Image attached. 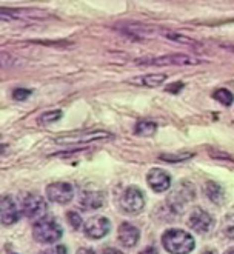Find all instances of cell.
<instances>
[{
  "label": "cell",
  "instance_id": "1",
  "mask_svg": "<svg viewBox=\"0 0 234 254\" xmlns=\"http://www.w3.org/2000/svg\"><path fill=\"white\" fill-rule=\"evenodd\" d=\"M162 244L170 254H189L194 247V237L183 230H168L162 236Z\"/></svg>",
  "mask_w": 234,
  "mask_h": 254
},
{
  "label": "cell",
  "instance_id": "2",
  "mask_svg": "<svg viewBox=\"0 0 234 254\" xmlns=\"http://www.w3.org/2000/svg\"><path fill=\"white\" fill-rule=\"evenodd\" d=\"M62 234H63V230L57 223V220L48 219V217L40 219L33 228V237L40 244L57 242L58 239L62 237Z\"/></svg>",
  "mask_w": 234,
  "mask_h": 254
},
{
  "label": "cell",
  "instance_id": "3",
  "mask_svg": "<svg viewBox=\"0 0 234 254\" xmlns=\"http://www.w3.org/2000/svg\"><path fill=\"white\" fill-rule=\"evenodd\" d=\"M113 134L108 131H79V132H71L65 134V136L56 137V143L58 145H80V143H90V142H97V140H105L111 139Z\"/></svg>",
  "mask_w": 234,
  "mask_h": 254
},
{
  "label": "cell",
  "instance_id": "4",
  "mask_svg": "<svg viewBox=\"0 0 234 254\" xmlns=\"http://www.w3.org/2000/svg\"><path fill=\"white\" fill-rule=\"evenodd\" d=\"M120 206H122L123 211L131 213V214L140 213L145 206L143 192L136 187H128L120 197Z\"/></svg>",
  "mask_w": 234,
  "mask_h": 254
},
{
  "label": "cell",
  "instance_id": "5",
  "mask_svg": "<svg viewBox=\"0 0 234 254\" xmlns=\"http://www.w3.org/2000/svg\"><path fill=\"white\" fill-rule=\"evenodd\" d=\"M22 211L28 219H43L47 214V203L39 194H28L22 203Z\"/></svg>",
  "mask_w": 234,
  "mask_h": 254
},
{
  "label": "cell",
  "instance_id": "6",
  "mask_svg": "<svg viewBox=\"0 0 234 254\" xmlns=\"http://www.w3.org/2000/svg\"><path fill=\"white\" fill-rule=\"evenodd\" d=\"M47 196L56 203H69L74 197V188L68 182H54L47 187Z\"/></svg>",
  "mask_w": 234,
  "mask_h": 254
},
{
  "label": "cell",
  "instance_id": "7",
  "mask_svg": "<svg viewBox=\"0 0 234 254\" xmlns=\"http://www.w3.org/2000/svg\"><path fill=\"white\" fill-rule=\"evenodd\" d=\"M110 230H111V223L104 216H94L91 219H88L83 227L85 236L90 239H94V241L105 237L110 233Z\"/></svg>",
  "mask_w": 234,
  "mask_h": 254
},
{
  "label": "cell",
  "instance_id": "8",
  "mask_svg": "<svg viewBox=\"0 0 234 254\" xmlns=\"http://www.w3.org/2000/svg\"><path fill=\"white\" fill-rule=\"evenodd\" d=\"M142 65H196L199 64L197 59L189 57L185 54H171V56H162V57H154V59H142L137 61Z\"/></svg>",
  "mask_w": 234,
  "mask_h": 254
},
{
  "label": "cell",
  "instance_id": "9",
  "mask_svg": "<svg viewBox=\"0 0 234 254\" xmlns=\"http://www.w3.org/2000/svg\"><path fill=\"white\" fill-rule=\"evenodd\" d=\"M146 182L156 192H164L171 187V177L167 171L160 168H153L146 174Z\"/></svg>",
  "mask_w": 234,
  "mask_h": 254
},
{
  "label": "cell",
  "instance_id": "10",
  "mask_svg": "<svg viewBox=\"0 0 234 254\" xmlns=\"http://www.w3.org/2000/svg\"><path fill=\"white\" fill-rule=\"evenodd\" d=\"M213 223H214L213 217L203 210H194L188 219L189 228L197 233H208L213 227Z\"/></svg>",
  "mask_w": 234,
  "mask_h": 254
},
{
  "label": "cell",
  "instance_id": "11",
  "mask_svg": "<svg viewBox=\"0 0 234 254\" xmlns=\"http://www.w3.org/2000/svg\"><path fill=\"white\" fill-rule=\"evenodd\" d=\"M194 199V188L193 185H189V184H182L180 187H177L174 190V192L170 196V203L173 208H176L177 210V206L180 208V211H182V208L185 206L186 202H191Z\"/></svg>",
  "mask_w": 234,
  "mask_h": 254
},
{
  "label": "cell",
  "instance_id": "12",
  "mask_svg": "<svg viewBox=\"0 0 234 254\" xmlns=\"http://www.w3.org/2000/svg\"><path fill=\"white\" fill-rule=\"evenodd\" d=\"M139 237L140 231L134 225H131V223H122L119 227V231H117V239H119L120 245L126 248L136 247V244L139 242Z\"/></svg>",
  "mask_w": 234,
  "mask_h": 254
},
{
  "label": "cell",
  "instance_id": "13",
  "mask_svg": "<svg viewBox=\"0 0 234 254\" xmlns=\"http://www.w3.org/2000/svg\"><path fill=\"white\" fill-rule=\"evenodd\" d=\"M0 216H2V223L3 225H12L19 220V210L16 202L12 200L11 196H5L2 199V211H0Z\"/></svg>",
  "mask_w": 234,
  "mask_h": 254
},
{
  "label": "cell",
  "instance_id": "14",
  "mask_svg": "<svg viewBox=\"0 0 234 254\" xmlns=\"http://www.w3.org/2000/svg\"><path fill=\"white\" fill-rule=\"evenodd\" d=\"M105 194L100 191H83L80 194V205L83 210H97L104 206Z\"/></svg>",
  "mask_w": 234,
  "mask_h": 254
},
{
  "label": "cell",
  "instance_id": "15",
  "mask_svg": "<svg viewBox=\"0 0 234 254\" xmlns=\"http://www.w3.org/2000/svg\"><path fill=\"white\" fill-rule=\"evenodd\" d=\"M48 17L43 11H33V9H2V19H17V20H28V19H43Z\"/></svg>",
  "mask_w": 234,
  "mask_h": 254
},
{
  "label": "cell",
  "instance_id": "16",
  "mask_svg": "<svg viewBox=\"0 0 234 254\" xmlns=\"http://www.w3.org/2000/svg\"><path fill=\"white\" fill-rule=\"evenodd\" d=\"M165 80H167V74L157 72V74H146V76L139 77V79H134V80H131V82H133V83H139V85H143V86L154 88V86L162 85Z\"/></svg>",
  "mask_w": 234,
  "mask_h": 254
},
{
  "label": "cell",
  "instance_id": "17",
  "mask_svg": "<svg viewBox=\"0 0 234 254\" xmlns=\"http://www.w3.org/2000/svg\"><path fill=\"white\" fill-rule=\"evenodd\" d=\"M205 192H207L210 200H213L214 203H222V200L225 197L224 188L216 182H208L207 185H205Z\"/></svg>",
  "mask_w": 234,
  "mask_h": 254
},
{
  "label": "cell",
  "instance_id": "18",
  "mask_svg": "<svg viewBox=\"0 0 234 254\" xmlns=\"http://www.w3.org/2000/svg\"><path fill=\"white\" fill-rule=\"evenodd\" d=\"M125 31L133 36H137V37H148L156 33V29L151 26H146V25H128V26H125Z\"/></svg>",
  "mask_w": 234,
  "mask_h": 254
},
{
  "label": "cell",
  "instance_id": "19",
  "mask_svg": "<svg viewBox=\"0 0 234 254\" xmlns=\"http://www.w3.org/2000/svg\"><path fill=\"white\" fill-rule=\"evenodd\" d=\"M157 129V125L154 122H150V121H142V122H137L134 131L137 136H142V137H150L156 132Z\"/></svg>",
  "mask_w": 234,
  "mask_h": 254
},
{
  "label": "cell",
  "instance_id": "20",
  "mask_svg": "<svg viewBox=\"0 0 234 254\" xmlns=\"http://www.w3.org/2000/svg\"><path fill=\"white\" fill-rule=\"evenodd\" d=\"M164 36L173 42H177V43H182V45H189V47H200V45L193 40V39H189L186 36H182V34H177V33H170V31H165Z\"/></svg>",
  "mask_w": 234,
  "mask_h": 254
},
{
  "label": "cell",
  "instance_id": "21",
  "mask_svg": "<svg viewBox=\"0 0 234 254\" xmlns=\"http://www.w3.org/2000/svg\"><path fill=\"white\" fill-rule=\"evenodd\" d=\"M213 97L217 100V102H221L222 105H227V107H230L231 103H233V100H234V97H233V94L228 91V89H225V88H221V89H217V91L213 94Z\"/></svg>",
  "mask_w": 234,
  "mask_h": 254
},
{
  "label": "cell",
  "instance_id": "22",
  "mask_svg": "<svg viewBox=\"0 0 234 254\" xmlns=\"http://www.w3.org/2000/svg\"><path fill=\"white\" fill-rule=\"evenodd\" d=\"M62 117V111L60 110H54V111H47L40 116V124L43 125H48V124H53L56 121Z\"/></svg>",
  "mask_w": 234,
  "mask_h": 254
},
{
  "label": "cell",
  "instance_id": "23",
  "mask_svg": "<svg viewBox=\"0 0 234 254\" xmlns=\"http://www.w3.org/2000/svg\"><path fill=\"white\" fill-rule=\"evenodd\" d=\"M66 217H68V222L71 223V227L74 228V230H79L82 227V219H80V216L76 211H69L66 214Z\"/></svg>",
  "mask_w": 234,
  "mask_h": 254
},
{
  "label": "cell",
  "instance_id": "24",
  "mask_svg": "<svg viewBox=\"0 0 234 254\" xmlns=\"http://www.w3.org/2000/svg\"><path fill=\"white\" fill-rule=\"evenodd\" d=\"M14 99L16 100H25L28 99L29 96H31V89H26V88H17L16 91L12 93Z\"/></svg>",
  "mask_w": 234,
  "mask_h": 254
},
{
  "label": "cell",
  "instance_id": "25",
  "mask_svg": "<svg viewBox=\"0 0 234 254\" xmlns=\"http://www.w3.org/2000/svg\"><path fill=\"white\" fill-rule=\"evenodd\" d=\"M40 254H66V248L63 245H57L51 250H47V251H43Z\"/></svg>",
  "mask_w": 234,
  "mask_h": 254
},
{
  "label": "cell",
  "instance_id": "26",
  "mask_svg": "<svg viewBox=\"0 0 234 254\" xmlns=\"http://www.w3.org/2000/svg\"><path fill=\"white\" fill-rule=\"evenodd\" d=\"M193 154H183V156H177V157H170V156H162L160 159H164V160H168V162H176V160H185L188 157H191Z\"/></svg>",
  "mask_w": 234,
  "mask_h": 254
},
{
  "label": "cell",
  "instance_id": "27",
  "mask_svg": "<svg viewBox=\"0 0 234 254\" xmlns=\"http://www.w3.org/2000/svg\"><path fill=\"white\" fill-rule=\"evenodd\" d=\"M225 233H227L230 237H234V219L230 220L228 225H225Z\"/></svg>",
  "mask_w": 234,
  "mask_h": 254
},
{
  "label": "cell",
  "instance_id": "28",
  "mask_svg": "<svg viewBox=\"0 0 234 254\" xmlns=\"http://www.w3.org/2000/svg\"><path fill=\"white\" fill-rule=\"evenodd\" d=\"M104 254H125V253H122L120 250H116V248H105Z\"/></svg>",
  "mask_w": 234,
  "mask_h": 254
},
{
  "label": "cell",
  "instance_id": "29",
  "mask_svg": "<svg viewBox=\"0 0 234 254\" xmlns=\"http://www.w3.org/2000/svg\"><path fill=\"white\" fill-rule=\"evenodd\" d=\"M139 254H157V250L154 247H148V248H145L143 251H140Z\"/></svg>",
  "mask_w": 234,
  "mask_h": 254
},
{
  "label": "cell",
  "instance_id": "30",
  "mask_svg": "<svg viewBox=\"0 0 234 254\" xmlns=\"http://www.w3.org/2000/svg\"><path fill=\"white\" fill-rule=\"evenodd\" d=\"M170 86H171V88H168V91H179V89L183 86V83L179 82V83H173V85H170Z\"/></svg>",
  "mask_w": 234,
  "mask_h": 254
},
{
  "label": "cell",
  "instance_id": "31",
  "mask_svg": "<svg viewBox=\"0 0 234 254\" xmlns=\"http://www.w3.org/2000/svg\"><path fill=\"white\" fill-rule=\"evenodd\" d=\"M77 254H94V251H93V250H86V248H83V250L77 251Z\"/></svg>",
  "mask_w": 234,
  "mask_h": 254
},
{
  "label": "cell",
  "instance_id": "32",
  "mask_svg": "<svg viewBox=\"0 0 234 254\" xmlns=\"http://www.w3.org/2000/svg\"><path fill=\"white\" fill-rule=\"evenodd\" d=\"M225 254H234V247H233V248H230Z\"/></svg>",
  "mask_w": 234,
  "mask_h": 254
},
{
  "label": "cell",
  "instance_id": "33",
  "mask_svg": "<svg viewBox=\"0 0 234 254\" xmlns=\"http://www.w3.org/2000/svg\"><path fill=\"white\" fill-rule=\"evenodd\" d=\"M227 48H228V50H231V51H234V45H228Z\"/></svg>",
  "mask_w": 234,
  "mask_h": 254
}]
</instances>
